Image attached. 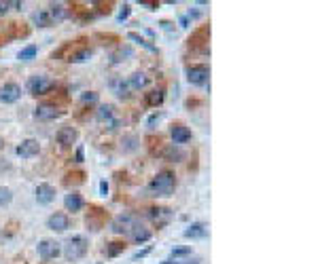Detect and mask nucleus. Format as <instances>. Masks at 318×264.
<instances>
[{
  "mask_svg": "<svg viewBox=\"0 0 318 264\" xmlns=\"http://www.w3.org/2000/svg\"><path fill=\"white\" fill-rule=\"evenodd\" d=\"M140 4H142V7H149V9H155L157 7V2H146V0H140Z\"/></svg>",
  "mask_w": 318,
  "mask_h": 264,
  "instance_id": "obj_37",
  "label": "nucleus"
},
{
  "mask_svg": "<svg viewBox=\"0 0 318 264\" xmlns=\"http://www.w3.org/2000/svg\"><path fill=\"white\" fill-rule=\"evenodd\" d=\"M125 251V243L123 241H111L106 245V256L108 258H117L119 254H123Z\"/></svg>",
  "mask_w": 318,
  "mask_h": 264,
  "instance_id": "obj_24",
  "label": "nucleus"
},
{
  "mask_svg": "<svg viewBox=\"0 0 318 264\" xmlns=\"http://www.w3.org/2000/svg\"><path fill=\"white\" fill-rule=\"evenodd\" d=\"M21 97V87L17 83H4V87L0 89V102L2 104H15Z\"/></svg>",
  "mask_w": 318,
  "mask_h": 264,
  "instance_id": "obj_9",
  "label": "nucleus"
},
{
  "mask_svg": "<svg viewBox=\"0 0 318 264\" xmlns=\"http://www.w3.org/2000/svg\"><path fill=\"white\" fill-rule=\"evenodd\" d=\"M2 148H4V140L0 138V150H2Z\"/></svg>",
  "mask_w": 318,
  "mask_h": 264,
  "instance_id": "obj_40",
  "label": "nucleus"
},
{
  "mask_svg": "<svg viewBox=\"0 0 318 264\" xmlns=\"http://www.w3.org/2000/svg\"><path fill=\"white\" fill-rule=\"evenodd\" d=\"M87 247H89V243H87V239L81 237V235H77V237H70L68 239V243L64 245V256L68 258V260H81V258L87 254Z\"/></svg>",
  "mask_w": 318,
  "mask_h": 264,
  "instance_id": "obj_2",
  "label": "nucleus"
},
{
  "mask_svg": "<svg viewBox=\"0 0 318 264\" xmlns=\"http://www.w3.org/2000/svg\"><path fill=\"white\" fill-rule=\"evenodd\" d=\"M13 201V190L7 186H0V207H7Z\"/></svg>",
  "mask_w": 318,
  "mask_h": 264,
  "instance_id": "obj_27",
  "label": "nucleus"
},
{
  "mask_svg": "<svg viewBox=\"0 0 318 264\" xmlns=\"http://www.w3.org/2000/svg\"><path fill=\"white\" fill-rule=\"evenodd\" d=\"M130 232H132V239H134V241H136L138 245L151 241V237H153V232L146 229V226H142V224H134Z\"/></svg>",
  "mask_w": 318,
  "mask_h": 264,
  "instance_id": "obj_15",
  "label": "nucleus"
},
{
  "mask_svg": "<svg viewBox=\"0 0 318 264\" xmlns=\"http://www.w3.org/2000/svg\"><path fill=\"white\" fill-rule=\"evenodd\" d=\"M159 264H179L176 260H163V262H159Z\"/></svg>",
  "mask_w": 318,
  "mask_h": 264,
  "instance_id": "obj_39",
  "label": "nucleus"
},
{
  "mask_svg": "<svg viewBox=\"0 0 318 264\" xmlns=\"http://www.w3.org/2000/svg\"><path fill=\"white\" fill-rule=\"evenodd\" d=\"M113 116H115V106L113 104H102L100 108L96 110V119L98 121H113Z\"/></svg>",
  "mask_w": 318,
  "mask_h": 264,
  "instance_id": "obj_19",
  "label": "nucleus"
},
{
  "mask_svg": "<svg viewBox=\"0 0 318 264\" xmlns=\"http://www.w3.org/2000/svg\"><path fill=\"white\" fill-rule=\"evenodd\" d=\"M28 93L30 95H45L53 89V81H49L47 76L42 74H36V76H30L28 78Z\"/></svg>",
  "mask_w": 318,
  "mask_h": 264,
  "instance_id": "obj_3",
  "label": "nucleus"
},
{
  "mask_svg": "<svg viewBox=\"0 0 318 264\" xmlns=\"http://www.w3.org/2000/svg\"><path fill=\"white\" fill-rule=\"evenodd\" d=\"M208 76H210V70H208V66L204 64H198V66H189L187 68V81L191 85H206Z\"/></svg>",
  "mask_w": 318,
  "mask_h": 264,
  "instance_id": "obj_5",
  "label": "nucleus"
},
{
  "mask_svg": "<svg viewBox=\"0 0 318 264\" xmlns=\"http://www.w3.org/2000/svg\"><path fill=\"white\" fill-rule=\"evenodd\" d=\"M39 152H40V144L36 142V140H32V138L23 140V142L15 148V155L20 158H32V157L39 155Z\"/></svg>",
  "mask_w": 318,
  "mask_h": 264,
  "instance_id": "obj_7",
  "label": "nucleus"
},
{
  "mask_svg": "<svg viewBox=\"0 0 318 264\" xmlns=\"http://www.w3.org/2000/svg\"><path fill=\"white\" fill-rule=\"evenodd\" d=\"M180 157H182V155H180L179 150H174V148L168 150V158H172V161H174V158H180Z\"/></svg>",
  "mask_w": 318,
  "mask_h": 264,
  "instance_id": "obj_32",
  "label": "nucleus"
},
{
  "mask_svg": "<svg viewBox=\"0 0 318 264\" xmlns=\"http://www.w3.org/2000/svg\"><path fill=\"white\" fill-rule=\"evenodd\" d=\"M100 194H102V196H106V194H108V184L104 182V180L100 182Z\"/></svg>",
  "mask_w": 318,
  "mask_h": 264,
  "instance_id": "obj_33",
  "label": "nucleus"
},
{
  "mask_svg": "<svg viewBox=\"0 0 318 264\" xmlns=\"http://www.w3.org/2000/svg\"><path fill=\"white\" fill-rule=\"evenodd\" d=\"M91 57V51L89 49H79V51H75L68 57V61H72V64H83V61H87Z\"/></svg>",
  "mask_w": 318,
  "mask_h": 264,
  "instance_id": "obj_26",
  "label": "nucleus"
},
{
  "mask_svg": "<svg viewBox=\"0 0 318 264\" xmlns=\"http://www.w3.org/2000/svg\"><path fill=\"white\" fill-rule=\"evenodd\" d=\"M81 102L83 104H96L98 102V93H96V91H85V93L81 95Z\"/></svg>",
  "mask_w": 318,
  "mask_h": 264,
  "instance_id": "obj_28",
  "label": "nucleus"
},
{
  "mask_svg": "<svg viewBox=\"0 0 318 264\" xmlns=\"http://www.w3.org/2000/svg\"><path fill=\"white\" fill-rule=\"evenodd\" d=\"M127 38H130V40H136V42H140V45H144L146 49H151V51H153V49H155L153 45H149V42H146V40L142 38V36H138V34H134V32H130V34H127Z\"/></svg>",
  "mask_w": 318,
  "mask_h": 264,
  "instance_id": "obj_29",
  "label": "nucleus"
},
{
  "mask_svg": "<svg viewBox=\"0 0 318 264\" xmlns=\"http://www.w3.org/2000/svg\"><path fill=\"white\" fill-rule=\"evenodd\" d=\"M174 188H176V177L172 171H168V169L159 171V174L153 177V182L149 184V190L153 196H172Z\"/></svg>",
  "mask_w": 318,
  "mask_h": 264,
  "instance_id": "obj_1",
  "label": "nucleus"
},
{
  "mask_svg": "<svg viewBox=\"0 0 318 264\" xmlns=\"http://www.w3.org/2000/svg\"><path fill=\"white\" fill-rule=\"evenodd\" d=\"M157 121H159V116H151V121H149V125L153 127V125H155V123H157Z\"/></svg>",
  "mask_w": 318,
  "mask_h": 264,
  "instance_id": "obj_38",
  "label": "nucleus"
},
{
  "mask_svg": "<svg viewBox=\"0 0 318 264\" xmlns=\"http://www.w3.org/2000/svg\"><path fill=\"white\" fill-rule=\"evenodd\" d=\"M130 13H132V7H130V4H123V7H121V11H119V21L127 19V17H130Z\"/></svg>",
  "mask_w": 318,
  "mask_h": 264,
  "instance_id": "obj_30",
  "label": "nucleus"
},
{
  "mask_svg": "<svg viewBox=\"0 0 318 264\" xmlns=\"http://www.w3.org/2000/svg\"><path fill=\"white\" fill-rule=\"evenodd\" d=\"M134 224H136V220H134L132 213H121V216L113 220V230L115 232H130Z\"/></svg>",
  "mask_w": 318,
  "mask_h": 264,
  "instance_id": "obj_13",
  "label": "nucleus"
},
{
  "mask_svg": "<svg viewBox=\"0 0 318 264\" xmlns=\"http://www.w3.org/2000/svg\"><path fill=\"white\" fill-rule=\"evenodd\" d=\"M111 89H113L115 95L121 97V100H127V97H130V91H132L123 78H117V76L111 78Z\"/></svg>",
  "mask_w": 318,
  "mask_h": 264,
  "instance_id": "obj_16",
  "label": "nucleus"
},
{
  "mask_svg": "<svg viewBox=\"0 0 318 264\" xmlns=\"http://www.w3.org/2000/svg\"><path fill=\"white\" fill-rule=\"evenodd\" d=\"M163 91L161 89H155V91H151V93H146V106H151V108H157V106H161L163 104Z\"/></svg>",
  "mask_w": 318,
  "mask_h": 264,
  "instance_id": "obj_22",
  "label": "nucleus"
},
{
  "mask_svg": "<svg viewBox=\"0 0 318 264\" xmlns=\"http://www.w3.org/2000/svg\"><path fill=\"white\" fill-rule=\"evenodd\" d=\"M75 161L81 163L83 161V148H77V155H75Z\"/></svg>",
  "mask_w": 318,
  "mask_h": 264,
  "instance_id": "obj_36",
  "label": "nucleus"
},
{
  "mask_svg": "<svg viewBox=\"0 0 318 264\" xmlns=\"http://www.w3.org/2000/svg\"><path fill=\"white\" fill-rule=\"evenodd\" d=\"M60 116H62V110H60L56 104H40V106L34 110V119H39V121H56Z\"/></svg>",
  "mask_w": 318,
  "mask_h": 264,
  "instance_id": "obj_6",
  "label": "nucleus"
},
{
  "mask_svg": "<svg viewBox=\"0 0 318 264\" xmlns=\"http://www.w3.org/2000/svg\"><path fill=\"white\" fill-rule=\"evenodd\" d=\"M149 211H151L149 216H151L153 220H155L157 224H163V222H166V220H168L170 216H172L168 207H153V210H149Z\"/></svg>",
  "mask_w": 318,
  "mask_h": 264,
  "instance_id": "obj_21",
  "label": "nucleus"
},
{
  "mask_svg": "<svg viewBox=\"0 0 318 264\" xmlns=\"http://www.w3.org/2000/svg\"><path fill=\"white\" fill-rule=\"evenodd\" d=\"M189 254H191V247H176V249L172 251L174 260H176V258H180V256H189Z\"/></svg>",
  "mask_w": 318,
  "mask_h": 264,
  "instance_id": "obj_31",
  "label": "nucleus"
},
{
  "mask_svg": "<svg viewBox=\"0 0 318 264\" xmlns=\"http://www.w3.org/2000/svg\"><path fill=\"white\" fill-rule=\"evenodd\" d=\"M206 226L204 224H199V222H195V224H191L189 229L185 230V237L187 239H201V237H206Z\"/></svg>",
  "mask_w": 318,
  "mask_h": 264,
  "instance_id": "obj_20",
  "label": "nucleus"
},
{
  "mask_svg": "<svg viewBox=\"0 0 318 264\" xmlns=\"http://www.w3.org/2000/svg\"><path fill=\"white\" fill-rule=\"evenodd\" d=\"M11 7H13V9H17V11H20L21 7H23V2H20V0H13V2H9V9Z\"/></svg>",
  "mask_w": 318,
  "mask_h": 264,
  "instance_id": "obj_35",
  "label": "nucleus"
},
{
  "mask_svg": "<svg viewBox=\"0 0 318 264\" xmlns=\"http://www.w3.org/2000/svg\"><path fill=\"white\" fill-rule=\"evenodd\" d=\"M32 21H34L39 28H49V26H51V23H53L47 11H36V13L32 15Z\"/></svg>",
  "mask_w": 318,
  "mask_h": 264,
  "instance_id": "obj_23",
  "label": "nucleus"
},
{
  "mask_svg": "<svg viewBox=\"0 0 318 264\" xmlns=\"http://www.w3.org/2000/svg\"><path fill=\"white\" fill-rule=\"evenodd\" d=\"M146 85H149V76H146L144 72H134V74L130 76V81H127V87H130V89H136V91L144 89Z\"/></svg>",
  "mask_w": 318,
  "mask_h": 264,
  "instance_id": "obj_18",
  "label": "nucleus"
},
{
  "mask_svg": "<svg viewBox=\"0 0 318 264\" xmlns=\"http://www.w3.org/2000/svg\"><path fill=\"white\" fill-rule=\"evenodd\" d=\"M39 256L42 260H56V258L62 256V245H60L56 239H42L39 241Z\"/></svg>",
  "mask_w": 318,
  "mask_h": 264,
  "instance_id": "obj_4",
  "label": "nucleus"
},
{
  "mask_svg": "<svg viewBox=\"0 0 318 264\" xmlns=\"http://www.w3.org/2000/svg\"><path fill=\"white\" fill-rule=\"evenodd\" d=\"M7 11H9V2H7V0H4V2H2V0H0V15H2V13H7Z\"/></svg>",
  "mask_w": 318,
  "mask_h": 264,
  "instance_id": "obj_34",
  "label": "nucleus"
},
{
  "mask_svg": "<svg viewBox=\"0 0 318 264\" xmlns=\"http://www.w3.org/2000/svg\"><path fill=\"white\" fill-rule=\"evenodd\" d=\"M170 136H172V142L176 146L187 144V142H191V129L180 125V123H176V125H172V129H170Z\"/></svg>",
  "mask_w": 318,
  "mask_h": 264,
  "instance_id": "obj_12",
  "label": "nucleus"
},
{
  "mask_svg": "<svg viewBox=\"0 0 318 264\" xmlns=\"http://www.w3.org/2000/svg\"><path fill=\"white\" fill-rule=\"evenodd\" d=\"M83 205H85V201H83V196L79 194V193H70V194H66L64 196V207H66V211H81L83 210Z\"/></svg>",
  "mask_w": 318,
  "mask_h": 264,
  "instance_id": "obj_14",
  "label": "nucleus"
},
{
  "mask_svg": "<svg viewBox=\"0 0 318 264\" xmlns=\"http://www.w3.org/2000/svg\"><path fill=\"white\" fill-rule=\"evenodd\" d=\"M47 229L49 230H56V232H64V230L70 229V220H68L66 213L56 211V213H51V216L47 218Z\"/></svg>",
  "mask_w": 318,
  "mask_h": 264,
  "instance_id": "obj_8",
  "label": "nucleus"
},
{
  "mask_svg": "<svg viewBox=\"0 0 318 264\" xmlns=\"http://www.w3.org/2000/svg\"><path fill=\"white\" fill-rule=\"evenodd\" d=\"M47 13L51 17V21H62V19H66V15H68V9H66V4H62V2H51Z\"/></svg>",
  "mask_w": 318,
  "mask_h": 264,
  "instance_id": "obj_17",
  "label": "nucleus"
},
{
  "mask_svg": "<svg viewBox=\"0 0 318 264\" xmlns=\"http://www.w3.org/2000/svg\"><path fill=\"white\" fill-rule=\"evenodd\" d=\"M36 53H39V47H36V45H28V47H23L20 51L17 59H20V61H32L36 57Z\"/></svg>",
  "mask_w": 318,
  "mask_h": 264,
  "instance_id": "obj_25",
  "label": "nucleus"
},
{
  "mask_svg": "<svg viewBox=\"0 0 318 264\" xmlns=\"http://www.w3.org/2000/svg\"><path fill=\"white\" fill-rule=\"evenodd\" d=\"M53 199H56V188L51 184L42 182L36 186V201H39V205H49L53 203Z\"/></svg>",
  "mask_w": 318,
  "mask_h": 264,
  "instance_id": "obj_11",
  "label": "nucleus"
},
{
  "mask_svg": "<svg viewBox=\"0 0 318 264\" xmlns=\"http://www.w3.org/2000/svg\"><path fill=\"white\" fill-rule=\"evenodd\" d=\"M56 138H58V144H60V146H64V148H68V146L77 144V140H79V131H77V127L66 125V127L60 129Z\"/></svg>",
  "mask_w": 318,
  "mask_h": 264,
  "instance_id": "obj_10",
  "label": "nucleus"
}]
</instances>
